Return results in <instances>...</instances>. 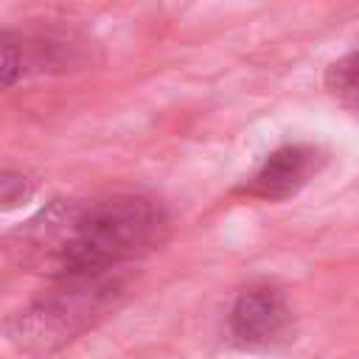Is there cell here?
<instances>
[{"mask_svg":"<svg viewBox=\"0 0 359 359\" xmlns=\"http://www.w3.org/2000/svg\"><path fill=\"white\" fill-rule=\"evenodd\" d=\"M325 165V154L311 143H286L266 154L258 171L236 194L264 202H283L300 194Z\"/></svg>","mask_w":359,"mask_h":359,"instance_id":"cell-4","label":"cell"},{"mask_svg":"<svg viewBox=\"0 0 359 359\" xmlns=\"http://www.w3.org/2000/svg\"><path fill=\"white\" fill-rule=\"evenodd\" d=\"M168 230V216L149 196L121 194L87 208L56 202L25 224V247L45 250L53 278L107 275L151 252Z\"/></svg>","mask_w":359,"mask_h":359,"instance_id":"cell-1","label":"cell"},{"mask_svg":"<svg viewBox=\"0 0 359 359\" xmlns=\"http://www.w3.org/2000/svg\"><path fill=\"white\" fill-rule=\"evenodd\" d=\"M22 65H25V62H22V50H20V45H17L14 34L6 31V34H3V67H0V79H3V87H6V90L14 87V84L22 79V73H25Z\"/></svg>","mask_w":359,"mask_h":359,"instance_id":"cell-7","label":"cell"},{"mask_svg":"<svg viewBox=\"0 0 359 359\" xmlns=\"http://www.w3.org/2000/svg\"><path fill=\"white\" fill-rule=\"evenodd\" d=\"M227 331L238 348L269 351L286 342L292 331V309L280 289L269 283L247 286L230 306Z\"/></svg>","mask_w":359,"mask_h":359,"instance_id":"cell-3","label":"cell"},{"mask_svg":"<svg viewBox=\"0 0 359 359\" xmlns=\"http://www.w3.org/2000/svg\"><path fill=\"white\" fill-rule=\"evenodd\" d=\"M34 191H36V182L28 174L11 171V168L3 171V177H0V202H3V210H11L20 202H28L34 196Z\"/></svg>","mask_w":359,"mask_h":359,"instance_id":"cell-6","label":"cell"},{"mask_svg":"<svg viewBox=\"0 0 359 359\" xmlns=\"http://www.w3.org/2000/svg\"><path fill=\"white\" fill-rule=\"evenodd\" d=\"M121 294L123 280L112 272L56 278L50 292L14 311L3 328L8 342L22 353L50 356L107 317Z\"/></svg>","mask_w":359,"mask_h":359,"instance_id":"cell-2","label":"cell"},{"mask_svg":"<svg viewBox=\"0 0 359 359\" xmlns=\"http://www.w3.org/2000/svg\"><path fill=\"white\" fill-rule=\"evenodd\" d=\"M328 90L342 98L351 109L359 112V50H351L348 56L337 59L325 73Z\"/></svg>","mask_w":359,"mask_h":359,"instance_id":"cell-5","label":"cell"}]
</instances>
